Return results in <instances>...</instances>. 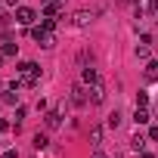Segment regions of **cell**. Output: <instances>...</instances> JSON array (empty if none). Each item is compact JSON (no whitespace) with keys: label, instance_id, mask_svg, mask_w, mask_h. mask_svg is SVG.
I'll return each instance as SVG.
<instances>
[{"label":"cell","instance_id":"6da1fadb","mask_svg":"<svg viewBox=\"0 0 158 158\" xmlns=\"http://www.w3.org/2000/svg\"><path fill=\"white\" fill-rule=\"evenodd\" d=\"M31 37H34L40 47H53V44H56V34H53V28H47V25H40V28H31Z\"/></svg>","mask_w":158,"mask_h":158},{"label":"cell","instance_id":"7a4b0ae2","mask_svg":"<svg viewBox=\"0 0 158 158\" xmlns=\"http://www.w3.org/2000/svg\"><path fill=\"white\" fill-rule=\"evenodd\" d=\"M16 71H19L22 77H37V81H40V65H37V62H19Z\"/></svg>","mask_w":158,"mask_h":158},{"label":"cell","instance_id":"3957f363","mask_svg":"<svg viewBox=\"0 0 158 158\" xmlns=\"http://www.w3.org/2000/svg\"><path fill=\"white\" fill-rule=\"evenodd\" d=\"M34 19H37V13H34L31 6H19V10H16V22H19V25H34Z\"/></svg>","mask_w":158,"mask_h":158},{"label":"cell","instance_id":"277c9868","mask_svg":"<svg viewBox=\"0 0 158 158\" xmlns=\"http://www.w3.org/2000/svg\"><path fill=\"white\" fill-rule=\"evenodd\" d=\"M87 99H90L93 106H99V102L106 99V87H102V84H93V87H90V96H87Z\"/></svg>","mask_w":158,"mask_h":158},{"label":"cell","instance_id":"5b68a950","mask_svg":"<svg viewBox=\"0 0 158 158\" xmlns=\"http://www.w3.org/2000/svg\"><path fill=\"white\" fill-rule=\"evenodd\" d=\"M71 102H74V106H84V102H87L84 84H74V87H71Z\"/></svg>","mask_w":158,"mask_h":158},{"label":"cell","instance_id":"8992f818","mask_svg":"<svg viewBox=\"0 0 158 158\" xmlns=\"http://www.w3.org/2000/svg\"><path fill=\"white\" fill-rule=\"evenodd\" d=\"M81 77H84V84H99V71L93 65H84V74Z\"/></svg>","mask_w":158,"mask_h":158},{"label":"cell","instance_id":"52a82bcc","mask_svg":"<svg viewBox=\"0 0 158 158\" xmlns=\"http://www.w3.org/2000/svg\"><path fill=\"white\" fill-rule=\"evenodd\" d=\"M90 22H93V16H90L87 10H81V13H74V25H77V28H87Z\"/></svg>","mask_w":158,"mask_h":158},{"label":"cell","instance_id":"ba28073f","mask_svg":"<svg viewBox=\"0 0 158 158\" xmlns=\"http://www.w3.org/2000/svg\"><path fill=\"white\" fill-rule=\"evenodd\" d=\"M59 124H62V112H47V127L56 130Z\"/></svg>","mask_w":158,"mask_h":158},{"label":"cell","instance_id":"9c48e42d","mask_svg":"<svg viewBox=\"0 0 158 158\" xmlns=\"http://www.w3.org/2000/svg\"><path fill=\"white\" fill-rule=\"evenodd\" d=\"M133 121H136V124H149V121H152L149 109H136V112H133Z\"/></svg>","mask_w":158,"mask_h":158},{"label":"cell","instance_id":"30bf717a","mask_svg":"<svg viewBox=\"0 0 158 158\" xmlns=\"http://www.w3.org/2000/svg\"><path fill=\"white\" fill-rule=\"evenodd\" d=\"M0 99H3L6 106H16V102H19V93H16V87H10V90H6L3 96H0Z\"/></svg>","mask_w":158,"mask_h":158},{"label":"cell","instance_id":"8fae6325","mask_svg":"<svg viewBox=\"0 0 158 158\" xmlns=\"http://www.w3.org/2000/svg\"><path fill=\"white\" fill-rule=\"evenodd\" d=\"M90 143H93V146H99V143H102V127H99V124H93V127H90Z\"/></svg>","mask_w":158,"mask_h":158},{"label":"cell","instance_id":"7c38bea8","mask_svg":"<svg viewBox=\"0 0 158 158\" xmlns=\"http://www.w3.org/2000/svg\"><path fill=\"white\" fill-rule=\"evenodd\" d=\"M106 124H109V127H118V124H121V112L115 109V112H112V115L106 118Z\"/></svg>","mask_w":158,"mask_h":158},{"label":"cell","instance_id":"4fadbf2b","mask_svg":"<svg viewBox=\"0 0 158 158\" xmlns=\"http://www.w3.org/2000/svg\"><path fill=\"white\" fill-rule=\"evenodd\" d=\"M47 133H34V149H47Z\"/></svg>","mask_w":158,"mask_h":158},{"label":"cell","instance_id":"5bb4252c","mask_svg":"<svg viewBox=\"0 0 158 158\" xmlns=\"http://www.w3.org/2000/svg\"><path fill=\"white\" fill-rule=\"evenodd\" d=\"M3 56H16V44H13V40L3 44Z\"/></svg>","mask_w":158,"mask_h":158},{"label":"cell","instance_id":"9a60e30c","mask_svg":"<svg viewBox=\"0 0 158 158\" xmlns=\"http://www.w3.org/2000/svg\"><path fill=\"white\" fill-rule=\"evenodd\" d=\"M136 56H139V59H149V44H139V47H136Z\"/></svg>","mask_w":158,"mask_h":158},{"label":"cell","instance_id":"2e32d148","mask_svg":"<svg viewBox=\"0 0 158 158\" xmlns=\"http://www.w3.org/2000/svg\"><path fill=\"white\" fill-rule=\"evenodd\" d=\"M146 106H149V96L139 93V96H136V109H146Z\"/></svg>","mask_w":158,"mask_h":158},{"label":"cell","instance_id":"e0dca14e","mask_svg":"<svg viewBox=\"0 0 158 158\" xmlns=\"http://www.w3.org/2000/svg\"><path fill=\"white\" fill-rule=\"evenodd\" d=\"M3 158H19V152H16V149H6V152H3Z\"/></svg>","mask_w":158,"mask_h":158},{"label":"cell","instance_id":"ac0fdd59","mask_svg":"<svg viewBox=\"0 0 158 158\" xmlns=\"http://www.w3.org/2000/svg\"><path fill=\"white\" fill-rule=\"evenodd\" d=\"M149 71H158V59H152V62H149Z\"/></svg>","mask_w":158,"mask_h":158},{"label":"cell","instance_id":"d6986e66","mask_svg":"<svg viewBox=\"0 0 158 158\" xmlns=\"http://www.w3.org/2000/svg\"><path fill=\"white\" fill-rule=\"evenodd\" d=\"M149 136H152V139H158V127H152V130H149Z\"/></svg>","mask_w":158,"mask_h":158},{"label":"cell","instance_id":"ffe728a7","mask_svg":"<svg viewBox=\"0 0 158 158\" xmlns=\"http://www.w3.org/2000/svg\"><path fill=\"white\" fill-rule=\"evenodd\" d=\"M93 158H106V155H102V152H93Z\"/></svg>","mask_w":158,"mask_h":158},{"label":"cell","instance_id":"44dd1931","mask_svg":"<svg viewBox=\"0 0 158 158\" xmlns=\"http://www.w3.org/2000/svg\"><path fill=\"white\" fill-rule=\"evenodd\" d=\"M139 158H152V155H149V152H143V155H139Z\"/></svg>","mask_w":158,"mask_h":158},{"label":"cell","instance_id":"7402d4cb","mask_svg":"<svg viewBox=\"0 0 158 158\" xmlns=\"http://www.w3.org/2000/svg\"><path fill=\"white\" fill-rule=\"evenodd\" d=\"M0 62H3V53H0Z\"/></svg>","mask_w":158,"mask_h":158},{"label":"cell","instance_id":"603a6c76","mask_svg":"<svg viewBox=\"0 0 158 158\" xmlns=\"http://www.w3.org/2000/svg\"><path fill=\"white\" fill-rule=\"evenodd\" d=\"M155 115H158V109H155Z\"/></svg>","mask_w":158,"mask_h":158}]
</instances>
